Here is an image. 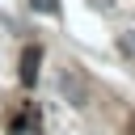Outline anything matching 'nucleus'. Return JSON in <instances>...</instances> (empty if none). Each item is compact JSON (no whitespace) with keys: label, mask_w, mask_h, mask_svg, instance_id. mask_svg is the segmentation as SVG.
Instances as JSON below:
<instances>
[{"label":"nucleus","mask_w":135,"mask_h":135,"mask_svg":"<svg viewBox=\"0 0 135 135\" xmlns=\"http://www.w3.org/2000/svg\"><path fill=\"white\" fill-rule=\"evenodd\" d=\"M122 51H135V38H122Z\"/></svg>","instance_id":"nucleus-4"},{"label":"nucleus","mask_w":135,"mask_h":135,"mask_svg":"<svg viewBox=\"0 0 135 135\" xmlns=\"http://www.w3.org/2000/svg\"><path fill=\"white\" fill-rule=\"evenodd\" d=\"M30 8H38V13L55 17V13H59V0H30Z\"/></svg>","instance_id":"nucleus-3"},{"label":"nucleus","mask_w":135,"mask_h":135,"mask_svg":"<svg viewBox=\"0 0 135 135\" xmlns=\"http://www.w3.org/2000/svg\"><path fill=\"white\" fill-rule=\"evenodd\" d=\"M38 59H42L38 46H25L21 51V84H34L38 80Z\"/></svg>","instance_id":"nucleus-2"},{"label":"nucleus","mask_w":135,"mask_h":135,"mask_svg":"<svg viewBox=\"0 0 135 135\" xmlns=\"http://www.w3.org/2000/svg\"><path fill=\"white\" fill-rule=\"evenodd\" d=\"M131 135H135V122H131Z\"/></svg>","instance_id":"nucleus-5"},{"label":"nucleus","mask_w":135,"mask_h":135,"mask_svg":"<svg viewBox=\"0 0 135 135\" xmlns=\"http://www.w3.org/2000/svg\"><path fill=\"white\" fill-rule=\"evenodd\" d=\"M59 93H63L72 105H89V84H84V76H80L76 68H68V72L59 76Z\"/></svg>","instance_id":"nucleus-1"}]
</instances>
